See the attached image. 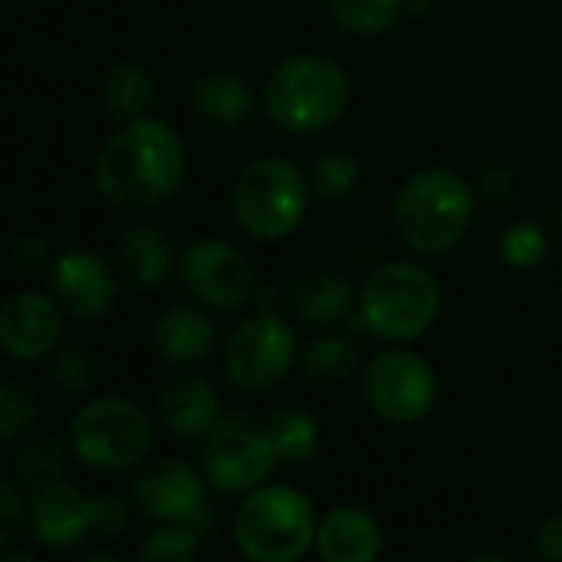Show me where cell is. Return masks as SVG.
<instances>
[{
  "instance_id": "obj_1",
  "label": "cell",
  "mask_w": 562,
  "mask_h": 562,
  "mask_svg": "<svg viewBox=\"0 0 562 562\" xmlns=\"http://www.w3.org/2000/svg\"><path fill=\"white\" fill-rule=\"evenodd\" d=\"M181 138L155 119H132L95 158V188L119 207L145 211L165 201L184 178Z\"/></svg>"
},
{
  "instance_id": "obj_2",
  "label": "cell",
  "mask_w": 562,
  "mask_h": 562,
  "mask_svg": "<svg viewBox=\"0 0 562 562\" xmlns=\"http://www.w3.org/2000/svg\"><path fill=\"white\" fill-rule=\"evenodd\" d=\"M267 112L286 132H319L349 105V76L329 56L283 59L267 79Z\"/></svg>"
},
{
  "instance_id": "obj_3",
  "label": "cell",
  "mask_w": 562,
  "mask_h": 562,
  "mask_svg": "<svg viewBox=\"0 0 562 562\" xmlns=\"http://www.w3.org/2000/svg\"><path fill=\"white\" fill-rule=\"evenodd\" d=\"M471 184L448 168H425L408 178L395 201V227L418 254H441L461 240L471 224Z\"/></svg>"
},
{
  "instance_id": "obj_4",
  "label": "cell",
  "mask_w": 562,
  "mask_h": 562,
  "mask_svg": "<svg viewBox=\"0 0 562 562\" xmlns=\"http://www.w3.org/2000/svg\"><path fill=\"white\" fill-rule=\"evenodd\" d=\"M316 514L310 497L293 487H257L234 520L237 547L247 560L293 562L316 543Z\"/></svg>"
},
{
  "instance_id": "obj_5",
  "label": "cell",
  "mask_w": 562,
  "mask_h": 562,
  "mask_svg": "<svg viewBox=\"0 0 562 562\" xmlns=\"http://www.w3.org/2000/svg\"><path fill=\"white\" fill-rule=\"evenodd\" d=\"M310 207V181L293 161L260 158L234 184V214L250 237L280 240L293 234Z\"/></svg>"
},
{
  "instance_id": "obj_6",
  "label": "cell",
  "mask_w": 562,
  "mask_h": 562,
  "mask_svg": "<svg viewBox=\"0 0 562 562\" xmlns=\"http://www.w3.org/2000/svg\"><path fill=\"white\" fill-rule=\"evenodd\" d=\"M441 306V290L435 277L418 263H389L369 277L359 300L362 323L382 339H415L422 336Z\"/></svg>"
},
{
  "instance_id": "obj_7",
  "label": "cell",
  "mask_w": 562,
  "mask_h": 562,
  "mask_svg": "<svg viewBox=\"0 0 562 562\" xmlns=\"http://www.w3.org/2000/svg\"><path fill=\"white\" fill-rule=\"evenodd\" d=\"M72 451L95 471H125L138 464L151 445L148 415L119 395L89 402L69 428Z\"/></svg>"
},
{
  "instance_id": "obj_8",
  "label": "cell",
  "mask_w": 562,
  "mask_h": 562,
  "mask_svg": "<svg viewBox=\"0 0 562 562\" xmlns=\"http://www.w3.org/2000/svg\"><path fill=\"white\" fill-rule=\"evenodd\" d=\"M201 464L207 481L221 494H250L257 491L277 464L267 428H260L247 415L217 418L204 435Z\"/></svg>"
},
{
  "instance_id": "obj_9",
  "label": "cell",
  "mask_w": 562,
  "mask_h": 562,
  "mask_svg": "<svg viewBox=\"0 0 562 562\" xmlns=\"http://www.w3.org/2000/svg\"><path fill=\"white\" fill-rule=\"evenodd\" d=\"M293 362V333L273 313V306H260L250 319H244L224 352L227 379L244 392L273 389Z\"/></svg>"
},
{
  "instance_id": "obj_10",
  "label": "cell",
  "mask_w": 562,
  "mask_h": 562,
  "mask_svg": "<svg viewBox=\"0 0 562 562\" xmlns=\"http://www.w3.org/2000/svg\"><path fill=\"white\" fill-rule=\"evenodd\" d=\"M366 395L385 422L415 425L431 412L438 382L422 356H415L412 349H392L369 366Z\"/></svg>"
},
{
  "instance_id": "obj_11",
  "label": "cell",
  "mask_w": 562,
  "mask_h": 562,
  "mask_svg": "<svg viewBox=\"0 0 562 562\" xmlns=\"http://www.w3.org/2000/svg\"><path fill=\"white\" fill-rule=\"evenodd\" d=\"M181 280L201 303L214 310H237L254 293V270L247 257L217 237H204L188 247Z\"/></svg>"
},
{
  "instance_id": "obj_12",
  "label": "cell",
  "mask_w": 562,
  "mask_h": 562,
  "mask_svg": "<svg viewBox=\"0 0 562 562\" xmlns=\"http://www.w3.org/2000/svg\"><path fill=\"white\" fill-rule=\"evenodd\" d=\"M135 497L142 510L161 524H188L207 504L198 471L175 458L151 461L135 481Z\"/></svg>"
},
{
  "instance_id": "obj_13",
  "label": "cell",
  "mask_w": 562,
  "mask_h": 562,
  "mask_svg": "<svg viewBox=\"0 0 562 562\" xmlns=\"http://www.w3.org/2000/svg\"><path fill=\"white\" fill-rule=\"evenodd\" d=\"M63 333L59 310L43 293H16L0 310V342L10 359H40Z\"/></svg>"
},
{
  "instance_id": "obj_14",
  "label": "cell",
  "mask_w": 562,
  "mask_h": 562,
  "mask_svg": "<svg viewBox=\"0 0 562 562\" xmlns=\"http://www.w3.org/2000/svg\"><path fill=\"white\" fill-rule=\"evenodd\" d=\"M30 530L49 550H69L92 530V501L69 484H49L30 501Z\"/></svg>"
},
{
  "instance_id": "obj_15",
  "label": "cell",
  "mask_w": 562,
  "mask_h": 562,
  "mask_svg": "<svg viewBox=\"0 0 562 562\" xmlns=\"http://www.w3.org/2000/svg\"><path fill=\"white\" fill-rule=\"evenodd\" d=\"M53 293L66 313L79 319H92L112 310L115 303V277L95 254H66L53 267Z\"/></svg>"
},
{
  "instance_id": "obj_16",
  "label": "cell",
  "mask_w": 562,
  "mask_h": 562,
  "mask_svg": "<svg viewBox=\"0 0 562 562\" xmlns=\"http://www.w3.org/2000/svg\"><path fill=\"white\" fill-rule=\"evenodd\" d=\"M316 550L326 562H372L382 553V530L362 507H336L319 520Z\"/></svg>"
},
{
  "instance_id": "obj_17",
  "label": "cell",
  "mask_w": 562,
  "mask_h": 562,
  "mask_svg": "<svg viewBox=\"0 0 562 562\" xmlns=\"http://www.w3.org/2000/svg\"><path fill=\"white\" fill-rule=\"evenodd\" d=\"M115 267L135 290H158L171 273V244L158 227H132L115 247Z\"/></svg>"
},
{
  "instance_id": "obj_18",
  "label": "cell",
  "mask_w": 562,
  "mask_h": 562,
  "mask_svg": "<svg viewBox=\"0 0 562 562\" xmlns=\"http://www.w3.org/2000/svg\"><path fill=\"white\" fill-rule=\"evenodd\" d=\"M158 408L175 435H207L217 422V392L201 375H181L165 385Z\"/></svg>"
},
{
  "instance_id": "obj_19",
  "label": "cell",
  "mask_w": 562,
  "mask_h": 562,
  "mask_svg": "<svg viewBox=\"0 0 562 562\" xmlns=\"http://www.w3.org/2000/svg\"><path fill=\"white\" fill-rule=\"evenodd\" d=\"M290 310L313 326H329L342 319L352 306V286L333 270H310L290 286Z\"/></svg>"
},
{
  "instance_id": "obj_20",
  "label": "cell",
  "mask_w": 562,
  "mask_h": 562,
  "mask_svg": "<svg viewBox=\"0 0 562 562\" xmlns=\"http://www.w3.org/2000/svg\"><path fill=\"white\" fill-rule=\"evenodd\" d=\"M211 346H214V329L201 310L178 306V310H168L155 323V349L168 362H178V366L201 362L211 352Z\"/></svg>"
},
{
  "instance_id": "obj_21",
  "label": "cell",
  "mask_w": 562,
  "mask_h": 562,
  "mask_svg": "<svg viewBox=\"0 0 562 562\" xmlns=\"http://www.w3.org/2000/svg\"><path fill=\"white\" fill-rule=\"evenodd\" d=\"M194 109L217 128H237L254 112V92L234 72H207L194 86Z\"/></svg>"
},
{
  "instance_id": "obj_22",
  "label": "cell",
  "mask_w": 562,
  "mask_h": 562,
  "mask_svg": "<svg viewBox=\"0 0 562 562\" xmlns=\"http://www.w3.org/2000/svg\"><path fill=\"white\" fill-rule=\"evenodd\" d=\"M102 99L115 119H142L155 102V79L138 63H115L102 79Z\"/></svg>"
},
{
  "instance_id": "obj_23",
  "label": "cell",
  "mask_w": 562,
  "mask_h": 562,
  "mask_svg": "<svg viewBox=\"0 0 562 562\" xmlns=\"http://www.w3.org/2000/svg\"><path fill=\"white\" fill-rule=\"evenodd\" d=\"M66 468V448L63 441L56 438H36V441H26L16 454H13V464H10V481L20 487V491H43L49 484L59 481Z\"/></svg>"
},
{
  "instance_id": "obj_24",
  "label": "cell",
  "mask_w": 562,
  "mask_h": 562,
  "mask_svg": "<svg viewBox=\"0 0 562 562\" xmlns=\"http://www.w3.org/2000/svg\"><path fill=\"white\" fill-rule=\"evenodd\" d=\"M267 438L273 445L277 461L286 464H303L316 454L319 448V428L310 415L303 412H277L267 425Z\"/></svg>"
},
{
  "instance_id": "obj_25",
  "label": "cell",
  "mask_w": 562,
  "mask_h": 562,
  "mask_svg": "<svg viewBox=\"0 0 562 562\" xmlns=\"http://www.w3.org/2000/svg\"><path fill=\"white\" fill-rule=\"evenodd\" d=\"M352 366H356V346L346 336H323L303 356V372L316 385L342 382L352 372Z\"/></svg>"
},
{
  "instance_id": "obj_26",
  "label": "cell",
  "mask_w": 562,
  "mask_h": 562,
  "mask_svg": "<svg viewBox=\"0 0 562 562\" xmlns=\"http://www.w3.org/2000/svg\"><path fill=\"white\" fill-rule=\"evenodd\" d=\"M333 16L362 36H375L395 26L398 13L405 10V0H329Z\"/></svg>"
},
{
  "instance_id": "obj_27",
  "label": "cell",
  "mask_w": 562,
  "mask_h": 562,
  "mask_svg": "<svg viewBox=\"0 0 562 562\" xmlns=\"http://www.w3.org/2000/svg\"><path fill=\"white\" fill-rule=\"evenodd\" d=\"M362 181V168L346 151H326L313 165V184L323 198H349Z\"/></svg>"
},
{
  "instance_id": "obj_28",
  "label": "cell",
  "mask_w": 562,
  "mask_h": 562,
  "mask_svg": "<svg viewBox=\"0 0 562 562\" xmlns=\"http://www.w3.org/2000/svg\"><path fill=\"white\" fill-rule=\"evenodd\" d=\"M49 379L63 389V392H86L92 382H95V359L86 346L79 342H69L63 349L53 352V362H49Z\"/></svg>"
},
{
  "instance_id": "obj_29",
  "label": "cell",
  "mask_w": 562,
  "mask_h": 562,
  "mask_svg": "<svg viewBox=\"0 0 562 562\" xmlns=\"http://www.w3.org/2000/svg\"><path fill=\"white\" fill-rule=\"evenodd\" d=\"M198 533L188 524H171L165 530H155L145 547H142V560L145 562H188L198 553Z\"/></svg>"
},
{
  "instance_id": "obj_30",
  "label": "cell",
  "mask_w": 562,
  "mask_h": 562,
  "mask_svg": "<svg viewBox=\"0 0 562 562\" xmlns=\"http://www.w3.org/2000/svg\"><path fill=\"white\" fill-rule=\"evenodd\" d=\"M36 415V402L30 395L26 385H20L16 379H7L0 389V441L16 438Z\"/></svg>"
},
{
  "instance_id": "obj_31",
  "label": "cell",
  "mask_w": 562,
  "mask_h": 562,
  "mask_svg": "<svg viewBox=\"0 0 562 562\" xmlns=\"http://www.w3.org/2000/svg\"><path fill=\"white\" fill-rule=\"evenodd\" d=\"M504 257H507L510 267H520V270L537 267L547 257V237H543V231L533 227V224H514L504 234Z\"/></svg>"
},
{
  "instance_id": "obj_32",
  "label": "cell",
  "mask_w": 562,
  "mask_h": 562,
  "mask_svg": "<svg viewBox=\"0 0 562 562\" xmlns=\"http://www.w3.org/2000/svg\"><path fill=\"white\" fill-rule=\"evenodd\" d=\"M92 501V530L105 540L125 533L128 527V504L115 494H95Z\"/></svg>"
},
{
  "instance_id": "obj_33",
  "label": "cell",
  "mask_w": 562,
  "mask_h": 562,
  "mask_svg": "<svg viewBox=\"0 0 562 562\" xmlns=\"http://www.w3.org/2000/svg\"><path fill=\"white\" fill-rule=\"evenodd\" d=\"M26 524H30V507L20 501L16 484L7 481V484L0 487V547L7 550V547L23 533Z\"/></svg>"
},
{
  "instance_id": "obj_34",
  "label": "cell",
  "mask_w": 562,
  "mask_h": 562,
  "mask_svg": "<svg viewBox=\"0 0 562 562\" xmlns=\"http://www.w3.org/2000/svg\"><path fill=\"white\" fill-rule=\"evenodd\" d=\"M477 191L487 204H504L510 201L514 194V175L501 165H487L481 175H477Z\"/></svg>"
},
{
  "instance_id": "obj_35",
  "label": "cell",
  "mask_w": 562,
  "mask_h": 562,
  "mask_svg": "<svg viewBox=\"0 0 562 562\" xmlns=\"http://www.w3.org/2000/svg\"><path fill=\"white\" fill-rule=\"evenodd\" d=\"M13 257H16V263L23 267V270H30V273H40V270H46L49 267V244L40 237V234H23L20 240H16V247H13Z\"/></svg>"
},
{
  "instance_id": "obj_36",
  "label": "cell",
  "mask_w": 562,
  "mask_h": 562,
  "mask_svg": "<svg viewBox=\"0 0 562 562\" xmlns=\"http://www.w3.org/2000/svg\"><path fill=\"white\" fill-rule=\"evenodd\" d=\"M537 550H540L543 560L562 562V514H553V517L540 527Z\"/></svg>"
},
{
  "instance_id": "obj_37",
  "label": "cell",
  "mask_w": 562,
  "mask_h": 562,
  "mask_svg": "<svg viewBox=\"0 0 562 562\" xmlns=\"http://www.w3.org/2000/svg\"><path fill=\"white\" fill-rule=\"evenodd\" d=\"M3 560L7 562H33V557H30V553H16V550H10V547H7V550H3Z\"/></svg>"
},
{
  "instance_id": "obj_38",
  "label": "cell",
  "mask_w": 562,
  "mask_h": 562,
  "mask_svg": "<svg viewBox=\"0 0 562 562\" xmlns=\"http://www.w3.org/2000/svg\"><path fill=\"white\" fill-rule=\"evenodd\" d=\"M408 7H412V13H425V7H428V0H405Z\"/></svg>"
},
{
  "instance_id": "obj_39",
  "label": "cell",
  "mask_w": 562,
  "mask_h": 562,
  "mask_svg": "<svg viewBox=\"0 0 562 562\" xmlns=\"http://www.w3.org/2000/svg\"><path fill=\"white\" fill-rule=\"evenodd\" d=\"M560 286H562V267H560Z\"/></svg>"
}]
</instances>
